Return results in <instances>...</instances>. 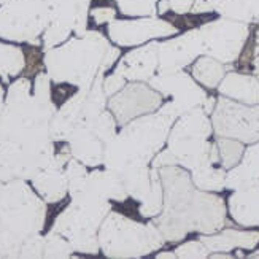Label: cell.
<instances>
[{
	"instance_id": "6da1fadb",
	"label": "cell",
	"mask_w": 259,
	"mask_h": 259,
	"mask_svg": "<svg viewBox=\"0 0 259 259\" xmlns=\"http://www.w3.org/2000/svg\"><path fill=\"white\" fill-rule=\"evenodd\" d=\"M164 186L162 211L153 223L165 242L178 243L189 232L215 234L228 223V208L220 196L194 186L191 174L182 165L157 168Z\"/></svg>"
},
{
	"instance_id": "7a4b0ae2",
	"label": "cell",
	"mask_w": 259,
	"mask_h": 259,
	"mask_svg": "<svg viewBox=\"0 0 259 259\" xmlns=\"http://www.w3.org/2000/svg\"><path fill=\"white\" fill-rule=\"evenodd\" d=\"M58 111L53 100L45 102L33 96L29 78L21 76L8 84L5 107L0 115V145L26 150H54L51 121Z\"/></svg>"
},
{
	"instance_id": "3957f363",
	"label": "cell",
	"mask_w": 259,
	"mask_h": 259,
	"mask_svg": "<svg viewBox=\"0 0 259 259\" xmlns=\"http://www.w3.org/2000/svg\"><path fill=\"white\" fill-rule=\"evenodd\" d=\"M121 56L102 32L86 30L80 37H70L56 48L45 51L43 65L56 84L76 88L89 86L100 75H105Z\"/></svg>"
},
{
	"instance_id": "277c9868",
	"label": "cell",
	"mask_w": 259,
	"mask_h": 259,
	"mask_svg": "<svg viewBox=\"0 0 259 259\" xmlns=\"http://www.w3.org/2000/svg\"><path fill=\"white\" fill-rule=\"evenodd\" d=\"M47 213V202L26 180L0 185V257H19L22 245L43 231Z\"/></svg>"
},
{
	"instance_id": "5b68a950",
	"label": "cell",
	"mask_w": 259,
	"mask_h": 259,
	"mask_svg": "<svg viewBox=\"0 0 259 259\" xmlns=\"http://www.w3.org/2000/svg\"><path fill=\"white\" fill-rule=\"evenodd\" d=\"M175 119L159 111L143 115L122 126L105 150L104 167L115 175L150 165L167 145Z\"/></svg>"
},
{
	"instance_id": "8992f818",
	"label": "cell",
	"mask_w": 259,
	"mask_h": 259,
	"mask_svg": "<svg viewBox=\"0 0 259 259\" xmlns=\"http://www.w3.org/2000/svg\"><path fill=\"white\" fill-rule=\"evenodd\" d=\"M164 243V235L153 221L143 224L118 211H110L99 229L100 251L107 257H143L161 250Z\"/></svg>"
},
{
	"instance_id": "52a82bcc",
	"label": "cell",
	"mask_w": 259,
	"mask_h": 259,
	"mask_svg": "<svg viewBox=\"0 0 259 259\" xmlns=\"http://www.w3.org/2000/svg\"><path fill=\"white\" fill-rule=\"evenodd\" d=\"M211 134V118L199 108L174 122L167 146L175 154L178 165L189 172L197 167L217 165L220 164V151L217 142H210Z\"/></svg>"
},
{
	"instance_id": "ba28073f",
	"label": "cell",
	"mask_w": 259,
	"mask_h": 259,
	"mask_svg": "<svg viewBox=\"0 0 259 259\" xmlns=\"http://www.w3.org/2000/svg\"><path fill=\"white\" fill-rule=\"evenodd\" d=\"M50 24V0H10L0 7V38L40 47Z\"/></svg>"
},
{
	"instance_id": "9c48e42d",
	"label": "cell",
	"mask_w": 259,
	"mask_h": 259,
	"mask_svg": "<svg viewBox=\"0 0 259 259\" xmlns=\"http://www.w3.org/2000/svg\"><path fill=\"white\" fill-rule=\"evenodd\" d=\"M104 76H97L89 86L78 88V91L58 108L51 121V139L54 143H67L75 127L93 121L107 110L108 96L104 91Z\"/></svg>"
},
{
	"instance_id": "30bf717a",
	"label": "cell",
	"mask_w": 259,
	"mask_h": 259,
	"mask_svg": "<svg viewBox=\"0 0 259 259\" xmlns=\"http://www.w3.org/2000/svg\"><path fill=\"white\" fill-rule=\"evenodd\" d=\"M148 84L164 99H170L164 102L157 111L174 118L175 121L180 116L202 108L208 97L205 89L199 86L193 75L186 73L185 70L157 72L148 81Z\"/></svg>"
},
{
	"instance_id": "8fae6325",
	"label": "cell",
	"mask_w": 259,
	"mask_h": 259,
	"mask_svg": "<svg viewBox=\"0 0 259 259\" xmlns=\"http://www.w3.org/2000/svg\"><path fill=\"white\" fill-rule=\"evenodd\" d=\"M118 134V122L110 110L102 111L93 121L75 127L69 139V148L75 159L86 167L104 165L107 145Z\"/></svg>"
},
{
	"instance_id": "7c38bea8",
	"label": "cell",
	"mask_w": 259,
	"mask_h": 259,
	"mask_svg": "<svg viewBox=\"0 0 259 259\" xmlns=\"http://www.w3.org/2000/svg\"><path fill=\"white\" fill-rule=\"evenodd\" d=\"M199 32L204 54L226 65H232L243 54L245 45L250 38V24L220 16L202 24Z\"/></svg>"
},
{
	"instance_id": "4fadbf2b",
	"label": "cell",
	"mask_w": 259,
	"mask_h": 259,
	"mask_svg": "<svg viewBox=\"0 0 259 259\" xmlns=\"http://www.w3.org/2000/svg\"><path fill=\"white\" fill-rule=\"evenodd\" d=\"M211 124L217 137L251 145L259 140V104L246 105L221 96L211 113Z\"/></svg>"
},
{
	"instance_id": "5bb4252c",
	"label": "cell",
	"mask_w": 259,
	"mask_h": 259,
	"mask_svg": "<svg viewBox=\"0 0 259 259\" xmlns=\"http://www.w3.org/2000/svg\"><path fill=\"white\" fill-rule=\"evenodd\" d=\"M93 0H50V24L43 32V51L56 48L72 35L80 37L88 30Z\"/></svg>"
},
{
	"instance_id": "9a60e30c",
	"label": "cell",
	"mask_w": 259,
	"mask_h": 259,
	"mask_svg": "<svg viewBox=\"0 0 259 259\" xmlns=\"http://www.w3.org/2000/svg\"><path fill=\"white\" fill-rule=\"evenodd\" d=\"M107 33L110 41L119 48L140 47L151 40H162L177 35L178 29L170 21L161 16H142L135 19H115L111 21Z\"/></svg>"
},
{
	"instance_id": "2e32d148",
	"label": "cell",
	"mask_w": 259,
	"mask_h": 259,
	"mask_svg": "<svg viewBox=\"0 0 259 259\" xmlns=\"http://www.w3.org/2000/svg\"><path fill=\"white\" fill-rule=\"evenodd\" d=\"M164 104V97L148 83L129 81L119 93L108 97L107 108L113 113L118 126H124L132 119L157 111Z\"/></svg>"
},
{
	"instance_id": "e0dca14e",
	"label": "cell",
	"mask_w": 259,
	"mask_h": 259,
	"mask_svg": "<svg viewBox=\"0 0 259 259\" xmlns=\"http://www.w3.org/2000/svg\"><path fill=\"white\" fill-rule=\"evenodd\" d=\"M200 56H204V45H202L199 27L189 29L182 35L159 41V67H157V72L185 70Z\"/></svg>"
},
{
	"instance_id": "ac0fdd59",
	"label": "cell",
	"mask_w": 259,
	"mask_h": 259,
	"mask_svg": "<svg viewBox=\"0 0 259 259\" xmlns=\"http://www.w3.org/2000/svg\"><path fill=\"white\" fill-rule=\"evenodd\" d=\"M56 154L54 150H26L15 145H0V167H5L15 178L30 180L47 168Z\"/></svg>"
},
{
	"instance_id": "d6986e66",
	"label": "cell",
	"mask_w": 259,
	"mask_h": 259,
	"mask_svg": "<svg viewBox=\"0 0 259 259\" xmlns=\"http://www.w3.org/2000/svg\"><path fill=\"white\" fill-rule=\"evenodd\" d=\"M157 67H159V40H151L122 56L115 67V72L124 76L127 81L148 83L157 73Z\"/></svg>"
},
{
	"instance_id": "ffe728a7",
	"label": "cell",
	"mask_w": 259,
	"mask_h": 259,
	"mask_svg": "<svg viewBox=\"0 0 259 259\" xmlns=\"http://www.w3.org/2000/svg\"><path fill=\"white\" fill-rule=\"evenodd\" d=\"M210 253H229L235 248L254 250L259 245V231L221 229L215 234H202L199 237Z\"/></svg>"
},
{
	"instance_id": "44dd1931",
	"label": "cell",
	"mask_w": 259,
	"mask_h": 259,
	"mask_svg": "<svg viewBox=\"0 0 259 259\" xmlns=\"http://www.w3.org/2000/svg\"><path fill=\"white\" fill-rule=\"evenodd\" d=\"M231 218L242 228H259V186L237 189L228 199Z\"/></svg>"
},
{
	"instance_id": "7402d4cb",
	"label": "cell",
	"mask_w": 259,
	"mask_h": 259,
	"mask_svg": "<svg viewBox=\"0 0 259 259\" xmlns=\"http://www.w3.org/2000/svg\"><path fill=\"white\" fill-rule=\"evenodd\" d=\"M221 96L246 105L259 104V80L254 75L228 72L218 86Z\"/></svg>"
},
{
	"instance_id": "603a6c76",
	"label": "cell",
	"mask_w": 259,
	"mask_h": 259,
	"mask_svg": "<svg viewBox=\"0 0 259 259\" xmlns=\"http://www.w3.org/2000/svg\"><path fill=\"white\" fill-rule=\"evenodd\" d=\"M32 188L47 204H58L69 194V180L64 168L48 165L30 180Z\"/></svg>"
},
{
	"instance_id": "cb8c5ba5",
	"label": "cell",
	"mask_w": 259,
	"mask_h": 259,
	"mask_svg": "<svg viewBox=\"0 0 259 259\" xmlns=\"http://www.w3.org/2000/svg\"><path fill=\"white\" fill-rule=\"evenodd\" d=\"M215 11L221 18H229L234 21H240L245 24H253L254 19L246 10L242 0H196L191 13L202 15Z\"/></svg>"
},
{
	"instance_id": "d4e9b609",
	"label": "cell",
	"mask_w": 259,
	"mask_h": 259,
	"mask_svg": "<svg viewBox=\"0 0 259 259\" xmlns=\"http://www.w3.org/2000/svg\"><path fill=\"white\" fill-rule=\"evenodd\" d=\"M228 72L229 67L226 64H223L215 58H210V56L205 54L197 58L193 62V69H191V75H193L194 80L208 89H217Z\"/></svg>"
},
{
	"instance_id": "484cf974",
	"label": "cell",
	"mask_w": 259,
	"mask_h": 259,
	"mask_svg": "<svg viewBox=\"0 0 259 259\" xmlns=\"http://www.w3.org/2000/svg\"><path fill=\"white\" fill-rule=\"evenodd\" d=\"M26 64V54L19 47L0 41V89L10 84V78L24 72Z\"/></svg>"
},
{
	"instance_id": "4316f807",
	"label": "cell",
	"mask_w": 259,
	"mask_h": 259,
	"mask_svg": "<svg viewBox=\"0 0 259 259\" xmlns=\"http://www.w3.org/2000/svg\"><path fill=\"white\" fill-rule=\"evenodd\" d=\"M226 174L228 170L221 165H204L191 170V180L200 191L221 193L223 189H226Z\"/></svg>"
},
{
	"instance_id": "83f0119b",
	"label": "cell",
	"mask_w": 259,
	"mask_h": 259,
	"mask_svg": "<svg viewBox=\"0 0 259 259\" xmlns=\"http://www.w3.org/2000/svg\"><path fill=\"white\" fill-rule=\"evenodd\" d=\"M119 180L124 185L129 197H132L134 200L142 202L146 194L150 193L151 188V165L146 167H137L132 168V170L118 175Z\"/></svg>"
},
{
	"instance_id": "f1b7e54d",
	"label": "cell",
	"mask_w": 259,
	"mask_h": 259,
	"mask_svg": "<svg viewBox=\"0 0 259 259\" xmlns=\"http://www.w3.org/2000/svg\"><path fill=\"white\" fill-rule=\"evenodd\" d=\"M164 207V186L161 182V175L157 168L151 167V188L146 197L140 202L139 213L142 218L153 220L162 211Z\"/></svg>"
},
{
	"instance_id": "f546056e",
	"label": "cell",
	"mask_w": 259,
	"mask_h": 259,
	"mask_svg": "<svg viewBox=\"0 0 259 259\" xmlns=\"http://www.w3.org/2000/svg\"><path fill=\"white\" fill-rule=\"evenodd\" d=\"M217 145L220 151V165L226 168V170L235 167L242 161L245 153V146L242 142L228 137H218Z\"/></svg>"
},
{
	"instance_id": "4dcf8cb0",
	"label": "cell",
	"mask_w": 259,
	"mask_h": 259,
	"mask_svg": "<svg viewBox=\"0 0 259 259\" xmlns=\"http://www.w3.org/2000/svg\"><path fill=\"white\" fill-rule=\"evenodd\" d=\"M73 246L64 235L50 229L45 235V246H43V257H70L73 254Z\"/></svg>"
},
{
	"instance_id": "1f68e13d",
	"label": "cell",
	"mask_w": 259,
	"mask_h": 259,
	"mask_svg": "<svg viewBox=\"0 0 259 259\" xmlns=\"http://www.w3.org/2000/svg\"><path fill=\"white\" fill-rule=\"evenodd\" d=\"M115 2L118 10L124 16H159L157 15V2L159 0H115Z\"/></svg>"
},
{
	"instance_id": "d6a6232c",
	"label": "cell",
	"mask_w": 259,
	"mask_h": 259,
	"mask_svg": "<svg viewBox=\"0 0 259 259\" xmlns=\"http://www.w3.org/2000/svg\"><path fill=\"white\" fill-rule=\"evenodd\" d=\"M251 186H259V182L256 177L251 174V170L246 167L242 161L229 168L226 174V189L231 191H237V189H245V188H251Z\"/></svg>"
},
{
	"instance_id": "836d02e7",
	"label": "cell",
	"mask_w": 259,
	"mask_h": 259,
	"mask_svg": "<svg viewBox=\"0 0 259 259\" xmlns=\"http://www.w3.org/2000/svg\"><path fill=\"white\" fill-rule=\"evenodd\" d=\"M175 253H177V257H182V259H204V257H208L210 256V251L208 248L204 245L200 239L199 240H191V242H185L180 246L175 248Z\"/></svg>"
},
{
	"instance_id": "e575fe53",
	"label": "cell",
	"mask_w": 259,
	"mask_h": 259,
	"mask_svg": "<svg viewBox=\"0 0 259 259\" xmlns=\"http://www.w3.org/2000/svg\"><path fill=\"white\" fill-rule=\"evenodd\" d=\"M43 246H45V235L37 234L30 237L21 248L19 257H43Z\"/></svg>"
},
{
	"instance_id": "d590c367",
	"label": "cell",
	"mask_w": 259,
	"mask_h": 259,
	"mask_svg": "<svg viewBox=\"0 0 259 259\" xmlns=\"http://www.w3.org/2000/svg\"><path fill=\"white\" fill-rule=\"evenodd\" d=\"M242 162L250 168L251 174L256 177V180L259 182V140L251 143L248 148H245Z\"/></svg>"
},
{
	"instance_id": "8d00e7d4",
	"label": "cell",
	"mask_w": 259,
	"mask_h": 259,
	"mask_svg": "<svg viewBox=\"0 0 259 259\" xmlns=\"http://www.w3.org/2000/svg\"><path fill=\"white\" fill-rule=\"evenodd\" d=\"M127 84V80L122 75L113 72L107 76H104V91L108 97L115 96L116 93H119L122 88Z\"/></svg>"
},
{
	"instance_id": "74e56055",
	"label": "cell",
	"mask_w": 259,
	"mask_h": 259,
	"mask_svg": "<svg viewBox=\"0 0 259 259\" xmlns=\"http://www.w3.org/2000/svg\"><path fill=\"white\" fill-rule=\"evenodd\" d=\"M89 16L93 18V21L97 26L110 24L111 21L116 19V10L111 7H97L89 11Z\"/></svg>"
},
{
	"instance_id": "f35d334b",
	"label": "cell",
	"mask_w": 259,
	"mask_h": 259,
	"mask_svg": "<svg viewBox=\"0 0 259 259\" xmlns=\"http://www.w3.org/2000/svg\"><path fill=\"white\" fill-rule=\"evenodd\" d=\"M64 172H65L67 180H69V183H72V182H75V180H80V178L86 177L88 175V168H86V165L83 162H80L78 159H75V157H72V159L67 162Z\"/></svg>"
},
{
	"instance_id": "ab89813d",
	"label": "cell",
	"mask_w": 259,
	"mask_h": 259,
	"mask_svg": "<svg viewBox=\"0 0 259 259\" xmlns=\"http://www.w3.org/2000/svg\"><path fill=\"white\" fill-rule=\"evenodd\" d=\"M150 165L153 168H162V167H168V165H178V161H177L175 154L172 153V150L167 146V148H162L159 153L153 157V161H151Z\"/></svg>"
},
{
	"instance_id": "60d3db41",
	"label": "cell",
	"mask_w": 259,
	"mask_h": 259,
	"mask_svg": "<svg viewBox=\"0 0 259 259\" xmlns=\"http://www.w3.org/2000/svg\"><path fill=\"white\" fill-rule=\"evenodd\" d=\"M245 58H248V61L253 69V75L259 80V27L254 33V40H253V45H251V50L246 53Z\"/></svg>"
},
{
	"instance_id": "b9f144b4",
	"label": "cell",
	"mask_w": 259,
	"mask_h": 259,
	"mask_svg": "<svg viewBox=\"0 0 259 259\" xmlns=\"http://www.w3.org/2000/svg\"><path fill=\"white\" fill-rule=\"evenodd\" d=\"M196 0H168V8L174 11L175 15H186L191 13Z\"/></svg>"
},
{
	"instance_id": "7bdbcfd3",
	"label": "cell",
	"mask_w": 259,
	"mask_h": 259,
	"mask_svg": "<svg viewBox=\"0 0 259 259\" xmlns=\"http://www.w3.org/2000/svg\"><path fill=\"white\" fill-rule=\"evenodd\" d=\"M246 10L250 11L254 22H259V0H242Z\"/></svg>"
},
{
	"instance_id": "ee69618b",
	"label": "cell",
	"mask_w": 259,
	"mask_h": 259,
	"mask_svg": "<svg viewBox=\"0 0 259 259\" xmlns=\"http://www.w3.org/2000/svg\"><path fill=\"white\" fill-rule=\"evenodd\" d=\"M215 105H217V97H211V96H208L207 97V100L204 102V111L208 115V116H211V113H213V110H215Z\"/></svg>"
},
{
	"instance_id": "f6af8a7d",
	"label": "cell",
	"mask_w": 259,
	"mask_h": 259,
	"mask_svg": "<svg viewBox=\"0 0 259 259\" xmlns=\"http://www.w3.org/2000/svg\"><path fill=\"white\" fill-rule=\"evenodd\" d=\"M10 180H15V177L11 175V172L5 167H0V185L5 183V182H10Z\"/></svg>"
},
{
	"instance_id": "bcb514c9",
	"label": "cell",
	"mask_w": 259,
	"mask_h": 259,
	"mask_svg": "<svg viewBox=\"0 0 259 259\" xmlns=\"http://www.w3.org/2000/svg\"><path fill=\"white\" fill-rule=\"evenodd\" d=\"M157 259H175L177 257V253L175 251H161L156 254Z\"/></svg>"
},
{
	"instance_id": "7dc6e473",
	"label": "cell",
	"mask_w": 259,
	"mask_h": 259,
	"mask_svg": "<svg viewBox=\"0 0 259 259\" xmlns=\"http://www.w3.org/2000/svg\"><path fill=\"white\" fill-rule=\"evenodd\" d=\"M211 257H215V259H232L234 256L232 254H229V253H213L211 254Z\"/></svg>"
},
{
	"instance_id": "c3c4849f",
	"label": "cell",
	"mask_w": 259,
	"mask_h": 259,
	"mask_svg": "<svg viewBox=\"0 0 259 259\" xmlns=\"http://www.w3.org/2000/svg\"><path fill=\"white\" fill-rule=\"evenodd\" d=\"M5 107V89H0V115H2Z\"/></svg>"
},
{
	"instance_id": "681fc988",
	"label": "cell",
	"mask_w": 259,
	"mask_h": 259,
	"mask_svg": "<svg viewBox=\"0 0 259 259\" xmlns=\"http://www.w3.org/2000/svg\"><path fill=\"white\" fill-rule=\"evenodd\" d=\"M250 257H256V259H259V250H257V251H254V253H251V254H250Z\"/></svg>"
},
{
	"instance_id": "f907efd6",
	"label": "cell",
	"mask_w": 259,
	"mask_h": 259,
	"mask_svg": "<svg viewBox=\"0 0 259 259\" xmlns=\"http://www.w3.org/2000/svg\"><path fill=\"white\" fill-rule=\"evenodd\" d=\"M7 2H10V0H0V7H2L4 4H7Z\"/></svg>"
}]
</instances>
